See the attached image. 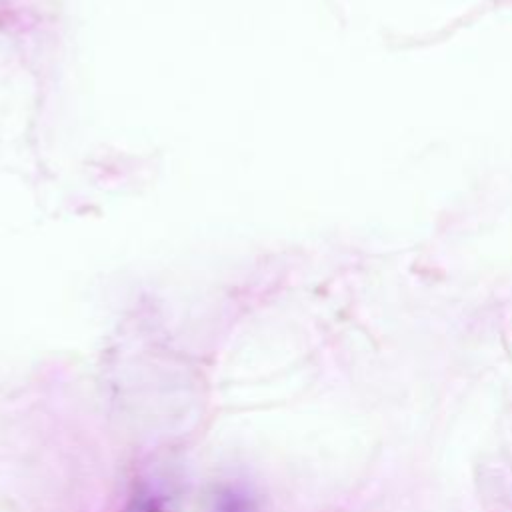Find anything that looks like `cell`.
<instances>
[{"instance_id":"obj_1","label":"cell","mask_w":512,"mask_h":512,"mask_svg":"<svg viewBox=\"0 0 512 512\" xmlns=\"http://www.w3.org/2000/svg\"><path fill=\"white\" fill-rule=\"evenodd\" d=\"M210 512H258V506L250 494L240 488L226 486L216 490L210 502Z\"/></svg>"},{"instance_id":"obj_2","label":"cell","mask_w":512,"mask_h":512,"mask_svg":"<svg viewBox=\"0 0 512 512\" xmlns=\"http://www.w3.org/2000/svg\"><path fill=\"white\" fill-rule=\"evenodd\" d=\"M122 512H170V502L154 486H138L128 496Z\"/></svg>"}]
</instances>
